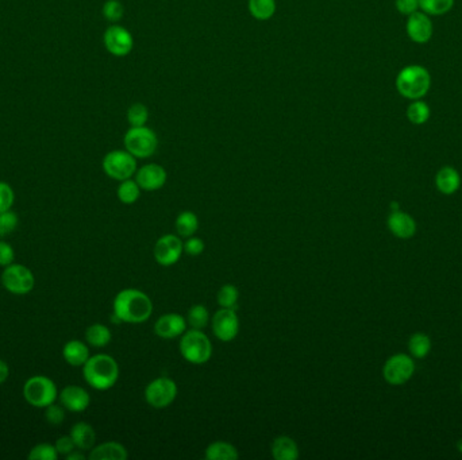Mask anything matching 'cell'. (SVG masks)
I'll list each match as a JSON object with an SVG mask.
<instances>
[{"instance_id": "obj_25", "label": "cell", "mask_w": 462, "mask_h": 460, "mask_svg": "<svg viewBox=\"0 0 462 460\" xmlns=\"http://www.w3.org/2000/svg\"><path fill=\"white\" fill-rule=\"evenodd\" d=\"M405 116L410 120V123L415 126H422L430 120L432 116V108L426 101L418 99V100H411L410 105L407 107Z\"/></svg>"}, {"instance_id": "obj_12", "label": "cell", "mask_w": 462, "mask_h": 460, "mask_svg": "<svg viewBox=\"0 0 462 460\" xmlns=\"http://www.w3.org/2000/svg\"><path fill=\"white\" fill-rule=\"evenodd\" d=\"M213 332L222 342H231L240 332V318L235 309L222 308L211 318Z\"/></svg>"}, {"instance_id": "obj_41", "label": "cell", "mask_w": 462, "mask_h": 460, "mask_svg": "<svg viewBox=\"0 0 462 460\" xmlns=\"http://www.w3.org/2000/svg\"><path fill=\"white\" fill-rule=\"evenodd\" d=\"M204 251V242L201 238L189 236L187 242L184 243V253H187L191 257H198Z\"/></svg>"}, {"instance_id": "obj_2", "label": "cell", "mask_w": 462, "mask_h": 460, "mask_svg": "<svg viewBox=\"0 0 462 460\" xmlns=\"http://www.w3.org/2000/svg\"><path fill=\"white\" fill-rule=\"evenodd\" d=\"M83 376L91 388L104 391L116 385L119 378V366L113 357L107 354H96L89 357L84 363Z\"/></svg>"}, {"instance_id": "obj_43", "label": "cell", "mask_w": 462, "mask_h": 460, "mask_svg": "<svg viewBox=\"0 0 462 460\" xmlns=\"http://www.w3.org/2000/svg\"><path fill=\"white\" fill-rule=\"evenodd\" d=\"M55 446H56V449H57L58 455H61V456L69 455L71 452L74 451V448H76L74 443H73L72 437L69 435L68 436L58 437L56 443H55Z\"/></svg>"}, {"instance_id": "obj_44", "label": "cell", "mask_w": 462, "mask_h": 460, "mask_svg": "<svg viewBox=\"0 0 462 460\" xmlns=\"http://www.w3.org/2000/svg\"><path fill=\"white\" fill-rule=\"evenodd\" d=\"M10 376V367L3 360H0V385L4 384Z\"/></svg>"}, {"instance_id": "obj_6", "label": "cell", "mask_w": 462, "mask_h": 460, "mask_svg": "<svg viewBox=\"0 0 462 460\" xmlns=\"http://www.w3.org/2000/svg\"><path fill=\"white\" fill-rule=\"evenodd\" d=\"M123 144L135 159H149L159 147V138L156 132L147 126L130 127L123 137Z\"/></svg>"}, {"instance_id": "obj_15", "label": "cell", "mask_w": 462, "mask_h": 460, "mask_svg": "<svg viewBox=\"0 0 462 460\" xmlns=\"http://www.w3.org/2000/svg\"><path fill=\"white\" fill-rule=\"evenodd\" d=\"M135 181L142 190L153 192L159 190L165 185L168 174L167 171L159 163H146L142 168L137 169L135 172Z\"/></svg>"}, {"instance_id": "obj_22", "label": "cell", "mask_w": 462, "mask_h": 460, "mask_svg": "<svg viewBox=\"0 0 462 460\" xmlns=\"http://www.w3.org/2000/svg\"><path fill=\"white\" fill-rule=\"evenodd\" d=\"M435 185L444 195H453L461 187V176L454 168L444 166L435 177Z\"/></svg>"}, {"instance_id": "obj_32", "label": "cell", "mask_w": 462, "mask_h": 460, "mask_svg": "<svg viewBox=\"0 0 462 460\" xmlns=\"http://www.w3.org/2000/svg\"><path fill=\"white\" fill-rule=\"evenodd\" d=\"M408 348L412 357L415 358H424L432 350V340L424 333H415L411 336L408 342Z\"/></svg>"}, {"instance_id": "obj_31", "label": "cell", "mask_w": 462, "mask_h": 460, "mask_svg": "<svg viewBox=\"0 0 462 460\" xmlns=\"http://www.w3.org/2000/svg\"><path fill=\"white\" fill-rule=\"evenodd\" d=\"M187 323L193 330H203L210 323V315L207 308L202 304H196L191 306L188 311Z\"/></svg>"}, {"instance_id": "obj_30", "label": "cell", "mask_w": 462, "mask_h": 460, "mask_svg": "<svg viewBox=\"0 0 462 460\" xmlns=\"http://www.w3.org/2000/svg\"><path fill=\"white\" fill-rule=\"evenodd\" d=\"M141 190L142 189L137 184V181L129 178V180L120 181L118 190H116V195H118L119 202H122V204L131 205V204H134L140 199Z\"/></svg>"}, {"instance_id": "obj_1", "label": "cell", "mask_w": 462, "mask_h": 460, "mask_svg": "<svg viewBox=\"0 0 462 460\" xmlns=\"http://www.w3.org/2000/svg\"><path fill=\"white\" fill-rule=\"evenodd\" d=\"M152 314V300L138 289L120 290L113 302V318L116 323L142 324L150 318Z\"/></svg>"}, {"instance_id": "obj_21", "label": "cell", "mask_w": 462, "mask_h": 460, "mask_svg": "<svg viewBox=\"0 0 462 460\" xmlns=\"http://www.w3.org/2000/svg\"><path fill=\"white\" fill-rule=\"evenodd\" d=\"M62 357L65 362L73 367H83L84 363L89 360V348L81 340H69L62 348Z\"/></svg>"}, {"instance_id": "obj_29", "label": "cell", "mask_w": 462, "mask_h": 460, "mask_svg": "<svg viewBox=\"0 0 462 460\" xmlns=\"http://www.w3.org/2000/svg\"><path fill=\"white\" fill-rule=\"evenodd\" d=\"M456 0H419V10L430 16L448 14L454 7Z\"/></svg>"}, {"instance_id": "obj_26", "label": "cell", "mask_w": 462, "mask_h": 460, "mask_svg": "<svg viewBox=\"0 0 462 460\" xmlns=\"http://www.w3.org/2000/svg\"><path fill=\"white\" fill-rule=\"evenodd\" d=\"M111 331L108 327H106L104 324H92L89 326L86 331V340L89 345L95 347V348H103L106 345H110L111 342Z\"/></svg>"}, {"instance_id": "obj_14", "label": "cell", "mask_w": 462, "mask_h": 460, "mask_svg": "<svg viewBox=\"0 0 462 460\" xmlns=\"http://www.w3.org/2000/svg\"><path fill=\"white\" fill-rule=\"evenodd\" d=\"M405 33L412 42L419 43V45L429 42L432 40L434 33L432 16L424 14L420 10L407 16Z\"/></svg>"}, {"instance_id": "obj_46", "label": "cell", "mask_w": 462, "mask_h": 460, "mask_svg": "<svg viewBox=\"0 0 462 460\" xmlns=\"http://www.w3.org/2000/svg\"><path fill=\"white\" fill-rule=\"evenodd\" d=\"M458 451H460V452L462 454V440L458 442Z\"/></svg>"}, {"instance_id": "obj_17", "label": "cell", "mask_w": 462, "mask_h": 460, "mask_svg": "<svg viewBox=\"0 0 462 460\" xmlns=\"http://www.w3.org/2000/svg\"><path fill=\"white\" fill-rule=\"evenodd\" d=\"M187 318L177 314H167L159 317L154 324V333L162 339H174L187 331Z\"/></svg>"}, {"instance_id": "obj_36", "label": "cell", "mask_w": 462, "mask_h": 460, "mask_svg": "<svg viewBox=\"0 0 462 460\" xmlns=\"http://www.w3.org/2000/svg\"><path fill=\"white\" fill-rule=\"evenodd\" d=\"M101 14H103V16L108 22L118 23L123 18V15H125V7H123V4L119 0H107L103 4Z\"/></svg>"}, {"instance_id": "obj_16", "label": "cell", "mask_w": 462, "mask_h": 460, "mask_svg": "<svg viewBox=\"0 0 462 460\" xmlns=\"http://www.w3.org/2000/svg\"><path fill=\"white\" fill-rule=\"evenodd\" d=\"M58 401L69 412L81 413L87 410L91 396L87 390L77 385H68L58 393Z\"/></svg>"}, {"instance_id": "obj_19", "label": "cell", "mask_w": 462, "mask_h": 460, "mask_svg": "<svg viewBox=\"0 0 462 460\" xmlns=\"http://www.w3.org/2000/svg\"><path fill=\"white\" fill-rule=\"evenodd\" d=\"M129 456L125 446L116 442H106L99 446H95L88 455L91 460H126Z\"/></svg>"}, {"instance_id": "obj_5", "label": "cell", "mask_w": 462, "mask_h": 460, "mask_svg": "<svg viewBox=\"0 0 462 460\" xmlns=\"http://www.w3.org/2000/svg\"><path fill=\"white\" fill-rule=\"evenodd\" d=\"M180 352L192 364H204L213 355V345L202 330H189L181 335Z\"/></svg>"}, {"instance_id": "obj_20", "label": "cell", "mask_w": 462, "mask_h": 460, "mask_svg": "<svg viewBox=\"0 0 462 460\" xmlns=\"http://www.w3.org/2000/svg\"><path fill=\"white\" fill-rule=\"evenodd\" d=\"M69 436L72 437L76 448L80 451H91L96 443V432L91 424L84 421L74 424Z\"/></svg>"}, {"instance_id": "obj_39", "label": "cell", "mask_w": 462, "mask_h": 460, "mask_svg": "<svg viewBox=\"0 0 462 460\" xmlns=\"http://www.w3.org/2000/svg\"><path fill=\"white\" fill-rule=\"evenodd\" d=\"M15 202L14 189L10 184L0 181V214L13 208Z\"/></svg>"}, {"instance_id": "obj_11", "label": "cell", "mask_w": 462, "mask_h": 460, "mask_svg": "<svg viewBox=\"0 0 462 460\" xmlns=\"http://www.w3.org/2000/svg\"><path fill=\"white\" fill-rule=\"evenodd\" d=\"M414 372H415V364L412 360L405 354H398L390 357V360L385 362L383 375L388 384L396 386V385L405 384L412 376Z\"/></svg>"}, {"instance_id": "obj_40", "label": "cell", "mask_w": 462, "mask_h": 460, "mask_svg": "<svg viewBox=\"0 0 462 460\" xmlns=\"http://www.w3.org/2000/svg\"><path fill=\"white\" fill-rule=\"evenodd\" d=\"M15 251L13 246L4 241H0V268H6L14 263Z\"/></svg>"}, {"instance_id": "obj_18", "label": "cell", "mask_w": 462, "mask_h": 460, "mask_svg": "<svg viewBox=\"0 0 462 460\" xmlns=\"http://www.w3.org/2000/svg\"><path fill=\"white\" fill-rule=\"evenodd\" d=\"M387 223H388V229L390 232L400 239H408V238L414 236V234L417 231L415 220L411 216L402 212L400 209L392 211Z\"/></svg>"}, {"instance_id": "obj_37", "label": "cell", "mask_w": 462, "mask_h": 460, "mask_svg": "<svg viewBox=\"0 0 462 460\" xmlns=\"http://www.w3.org/2000/svg\"><path fill=\"white\" fill-rule=\"evenodd\" d=\"M19 223V217L11 209L0 214V239L11 235Z\"/></svg>"}, {"instance_id": "obj_3", "label": "cell", "mask_w": 462, "mask_h": 460, "mask_svg": "<svg viewBox=\"0 0 462 460\" xmlns=\"http://www.w3.org/2000/svg\"><path fill=\"white\" fill-rule=\"evenodd\" d=\"M395 86L405 99H423L432 88V74L427 68L422 65H407L398 73Z\"/></svg>"}, {"instance_id": "obj_24", "label": "cell", "mask_w": 462, "mask_h": 460, "mask_svg": "<svg viewBox=\"0 0 462 460\" xmlns=\"http://www.w3.org/2000/svg\"><path fill=\"white\" fill-rule=\"evenodd\" d=\"M204 458L207 460H237L240 454L230 443L214 442L205 448Z\"/></svg>"}, {"instance_id": "obj_9", "label": "cell", "mask_w": 462, "mask_h": 460, "mask_svg": "<svg viewBox=\"0 0 462 460\" xmlns=\"http://www.w3.org/2000/svg\"><path fill=\"white\" fill-rule=\"evenodd\" d=\"M177 397V385L172 378L159 376L145 389V400L154 409L168 408Z\"/></svg>"}, {"instance_id": "obj_27", "label": "cell", "mask_w": 462, "mask_h": 460, "mask_svg": "<svg viewBox=\"0 0 462 460\" xmlns=\"http://www.w3.org/2000/svg\"><path fill=\"white\" fill-rule=\"evenodd\" d=\"M276 0H249L247 10L257 21H269L276 13Z\"/></svg>"}, {"instance_id": "obj_23", "label": "cell", "mask_w": 462, "mask_h": 460, "mask_svg": "<svg viewBox=\"0 0 462 460\" xmlns=\"http://www.w3.org/2000/svg\"><path fill=\"white\" fill-rule=\"evenodd\" d=\"M271 452L276 460H296L299 458V447L289 436L276 437Z\"/></svg>"}, {"instance_id": "obj_28", "label": "cell", "mask_w": 462, "mask_h": 460, "mask_svg": "<svg viewBox=\"0 0 462 460\" xmlns=\"http://www.w3.org/2000/svg\"><path fill=\"white\" fill-rule=\"evenodd\" d=\"M174 227L180 236H184V238L193 236L195 232L199 229V219L192 211H184L177 216Z\"/></svg>"}, {"instance_id": "obj_33", "label": "cell", "mask_w": 462, "mask_h": 460, "mask_svg": "<svg viewBox=\"0 0 462 460\" xmlns=\"http://www.w3.org/2000/svg\"><path fill=\"white\" fill-rule=\"evenodd\" d=\"M238 299H240V292L231 284L223 285L218 292L217 301L220 305V308L237 309Z\"/></svg>"}, {"instance_id": "obj_45", "label": "cell", "mask_w": 462, "mask_h": 460, "mask_svg": "<svg viewBox=\"0 0 462 460\" xmlns=\"http://www.w3.org/2000/svg\"><path fill=\"white\" fill-rule=\"evenodd\" d=\"M67 458V460H84L86 459V456L83 455V454H80V452H77V449H74L73 452H71L69 455H67L65 456Z\"/></svg>"}, {"instance_id": "obj_13", "label": "cell", "mask_w": 462, "mask_h": 460, "mask_svg": "<svg viewBox=\"0 0 462 460\" xmlns=\"http://www.w3.org/2000/svg\"><path fill=\"white\" fill-rule=\"evenodd\" d=\"M183 253L184 243L176 235H164L154 246V259L161 266H172L177 263Z\"/></svg>"}, {"instance_id": "obj_47", "label": "cell", "mask_w": 462, "mask_h": 460, "mask_svg": "<svg viewBox=\"0 0 462 460\" xmlns=\"http://www.w3.org/2000/svg\"><path fill=\"white\" fill-rule=\"evenodd\" d=\"M461 390H462V386H461Z\"/></svg>"}, {"instance_id": "obj_42", "label": "cell", "mask_w": 462, "mask_h": 460, "mask_svg": "<svg viewBox=\"0 0 462 460\" xmlns=\"http://www.w3.org/2000/svg\"><path fill=\"white\" fill-rule=\"evenodd\" d=\"M395 7L400 14L410 16L419 11V0H395Z\"/></svg>"}, {"instance_id": "obj_38", "label": "cell", "mask_w": 462, "mask_h": 460, "mask_svg": "<svg viewBox=\"0 0 462 460\" xmlns=\"http://www.w3.org/2000/svg\"><path fill=\"white\" fill-rule=\"evenodd\" d=\"M65 408L60 403H50L45 408V418L50 425H61L65 420Z\"/></svg>"}, {"instance_id": "obj_4", "label": "cell", "mask_w": 462, "mask_h": 460, "mask_svg": "<svg viewBox=\"0 0 462 460\" xmlns=\"http://www.w3.org/2000/svg\"><path fill=\"white\" fill-rule=\"evenodd\" d=\"M23 397L33 408L45 409L58 400L57 386L46 375H33L23 385Z\"/></svg>"}, {"instance_id": "obj_7", "label": "cell", "mask_w": 462, "mask_h": 460, "mask_svg": "<svg viewBox=\"0 0 462 460\" xmlns=\"http://www.w3.org/2000/svg\"><path fill=\"white\" fill-rule=\"evenodd\" d=\"M104 173L116 181H125L131 178L137 172V159L125 150H113L107 153L101 162Z\"/></svg>"}, {"instance_id": "obj_10", "label": "cell", "mask_w": 462, "mask_h": 460, "mask_svg": "<svg viewBox=\"0 0 462 460\" xmlns=\"http://www.w3.org/2000/svg\"><path fill=\"white\" fill-rule=\"evenodd\" d=\"M103 43L107 52L116 57H126L134 49V38L130 31L120 25H111L104 31Z\"/></svg>"}, {"instance_id": "obj_35", "label": "cell", "mask_w": 462, "mask_h": 460, "mask_svg": "<svg viewBox=\"0 0 462 460\" xmlns=\"http://www.w3.org/2000/svg\"><path fill=\"white\" fill-rule=\"evenodd\" d=\"M58 452L56 446L49 444V443H41L33 447L30 449L28 459L29 460H57Z\"/></svg>"}, {"instance_id": "obj_8", "label": "cell", "mask_w": 462, "mask_h": 460, "mask_svg": "<svg viewBox=\"0 0 462 460\" xmlns=\"http://www.w3.org/2000/svg\"><path fill=\"white\" fill-rule=\"evenodd\" d=\"M1 285L13 294L25 296L34 289L35 277L28 266L11 263L1 273Z\"/></svg>"}, {"instance_id": "obj_34", "label": "cell", "mask_w": 462, "mask_h": 460, "mask_svg": "<svg viewBox=\"0 0 462 460\" xmlns=\"http://www.w3.org/2000/svg\"><path fill=\"white\" fill-rule=\"evenodd\" d=\"M149 120V110L142 103H134L128 110V122L130 127L146 126Z\"/></svg>"}]
</instances>
